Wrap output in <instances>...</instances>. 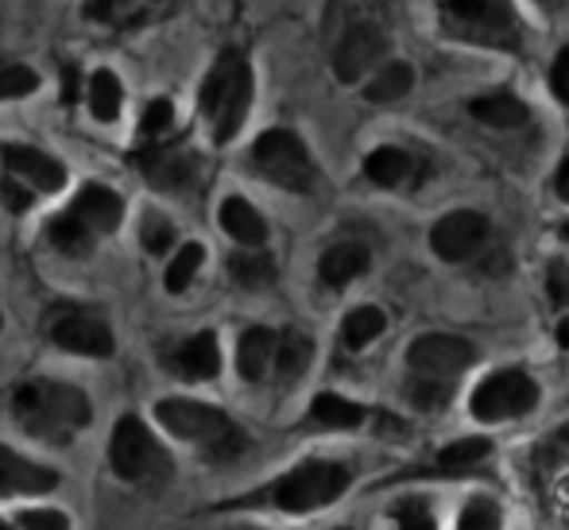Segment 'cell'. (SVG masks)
I'll return each instance as SVG.
<instances>
[{
    "instance_id": "obj_15",
    "label": "cell",
    "mask_w": 569,
    "mask_h": 530,
    "mask_svg": "<svg viewBox=\"0 0 569 530\" xmlns=\"http://www.w3.org/2000/svg\"><path fill=\"white\" fill-rule=\"evenodd\" d=\"M67 213L101 240L109 232H117L120 221H124V198L117 190H109L106 182H86L74 194V202L67 206Z\"/></svg>"
},
{
    "instance_id": "obj_10",
    "label": "cell",
    "mask_w": 569,
    "mask_h": 530,
    "mask_svg": "<svg viewBox=\"0 0 569 530\" xmlns=\"http://www.w3.org/2000/svg\"><path fill=\"white\" fill-rule=\"evenodd\" d=\"M539 403V383L523 372H496L472 391V414L480 422L523 419Z\"/></svg>"
},
{
    "instance_id": "obj_35",
    "label": "cell",
    "mask_w": 569,
    "mask_h": 530,
    "mask_svg": "<svg viewBox=\"0 0 569 530\" xmlns=\"http://www.w3.org/2000/svg\"><path fill=\"white\" fill-rule=\"evenodd\" d=\"M457 530H500V508L492 500H472L457 519Z\"/></svg>"
},
{
    "instance_id": "obj_2",
    "label": "cell",
    "mask_w": 569,
    "mask_h": 530,
    "mask_svg": "<svg viewBox=\"0 0 569 530\" xmlns=\"http://www.w3.org/2000/svg\"><path fill=\"white\" fill-rule=\"evenodd\" d=\"M198 109L218 143H229L244 128L248 109H252V67L244 54L232 47L218 54L202 82V93H198Z\"/></svg>"
},
{
    "instance_id": "obj_43",
    "label": "cell",
    "mask_w": 569,
    "mask_h": 530,
    "mask_svg": "<svg viewBox=\"0 0 569 530\" xmlns=\"http://www.w3.org/2000/svg\"><path fill=\"white\" fill-rule=\"evenodd\" d=\"M555 187H558V198H566L569 202V156L558 163V179H555Z\"/></svg>"
},
{
    "instance_id": "obj_25",
    "label": "cell",
    "mask_w": 569,
    "mask_h": 530,
    "mask_svg": "<svg viewBox=\"0 0 569 530\" xmlns=\"http://www.w3.org/2000/svg\"><path fill=\"white\" fill-rule=\"evenodd\" d=\"M229 276L244 291H263L276 283V260L268 252H237L229 260Z\"/></svg>"
},
{
    "instance_id": "obj_18",
    "label": "cell",
    "mask_w": 569,
    "mask_h": 530,
    "mask_svg": "<svg viewBox=\"0 0 569 530\" xmlns=\"http://www.w3.org/2000/svg\"><path fill=\"white\" fill-rule=\"evenodd\" d=\"M276 349H279V337L263 326H252L240 333L237 341V372L244 376L248 383L263 380L271 364H276Z\"/></svg>"
},
{
    "instance_id": "obj_41",
    "label": "cell",
    "mask_w": 569,
    "mask_h": 530,
    "mask_svg": "<svg viewBox=\"0 0 569 530\" xmlns=\"http://www.w3.org/2000/svg\"><path fill=\"white\" fill-rule=\"evenodd\" d=\"M399 530H435V519H430L427 508H411L399 516Z\"/></svg>"
},
{
    "instance_id": "obj_46",
    "label": "cell",
    "mask_w": 569,
    "mask_h": 530,
    "mask_svg": "<svg viewBox=\"0 0 569 530\" xmlns=\"http://www.w3.org/2000/svg\"><path fill=\"white\" fill-rule=\"evenodd\" d=\"M562 237H566V240H569V221H566V224H562Z\"/></svg>"
},
{
    "instance_id": "obj_3",
    "label": "cell",
    "mask_w": 569,
    "mask_h": 530,
    "mask_svg": "<svg viewBox=\"0 0 569 530\" xmlns=\"http://www.w3.org/2000/svg\"><path fill=\"white\" fill-rule=\"evenodd\" d=\"M156 414L174 438L198 446L210 461H232L244 453V430L218 407L198 403V399H163Z\"/></svg>"
},
{
    "instance_id": "obj_39",
    "label": "cell",
    "mask_w": 569,
    "mask_h": 530,
    "mask_svg": "<svg viewBox=\"0 0 569 530\" xmlns=\"http://www.w3.org/2000/svg\"><path fill=\"white\" fill-rule=\"evenodd\" d=\"M550 90H555V98L569 106V47H562L555 59V67H550Z\"/></svg>"
},
{
    "instance_id": "obj_40",
    "label": "cell",
    "mask_w": 569,
    "mask_h": 530,
    "mask_svg": "<svg viewBox=\"0 0 569 530\" xmlns=\"http://www.w3.org/2000/svg\"><path fill=\"white\" fill-rule=\"evenodd\" d=\"M550 299H555V307H566L569 302V268L566 263H555V268H550Z\"/></svg>"
},
{
    "instance_id": "obj_13",
    "label": "cell",
    "mask_w": 569,
    "mask_h": 530,
    "mask_svg": "<svg viewBox=\"0 0 569 530\" xmlns=\"http://www.w3.org/2000/svg\"><path fill=\"white\" fill-rule=\"evenodd\" d=\"M383 47H388V39L376 23H352L333 51V74L341 82H360L383 59Z\"/></svg>"
},
{
    "instance_id": "obj_6",
    "label": "cell",
    "mask_w": 569,
    "mask_h": 530,
    "mask_svg": "<svg viewBox=\"0 0 569 530\" xmlns=\"http://www.w3.org/2000/svg\"><path fill=\"white\" fill-rule=\"evenodd\" d=\"M252 167L260 179L291 190V194H310L318 182V167L310 159L307 143L287 128H271L252 143Z\"/></svg>"
},
{
    "instance_id": "obj_14",
    "label": "cell",
    "mask_w": 569,
    "mask_h": 530,
    "mask_svg": "<svg viewBox=\"0 0 569 530\" xmlns=\"http://www.w3.org/2000/svg\"><path fill=\"white\" fill-rule=\"evenodd\" d=\"M485 237H488L485 217L472 210H453L430 229V248H435V256H442V260L461 263L485 244Z\"/></svg>"
},
{
    "instance_id": "obj_21",
    "label": "cell",
    "mask_w": 569,
    "mask_h": 530,
    "mask_svg": "<svg viewBox=\"0 0 569 530\" xmlns=\"http://www.w3.org/2000/svg\"><path fill=\"white\" fill-rule=\"evenodd\" d=\"M469 112H472V120H480V124H488V128H523L527 120H531V112H527L523 101H519L516 93H503V90L469 101Z\"/></svg>"
},
{
    "instance_id": "obj_45",
    "label": "cell",
    "mask_w": 569,
    "mask_h": 530,
    "mask_svg": "<svg viewBox=\"0 0 569 530\" xmlns=\"http://www.w3.org/2000/svg\"><path fill=\"white\" fill-rule=\"evenodd\" d=\"M558 446L569 449V426H562V430H558Z\"/></svg>"
},
{
    "instance_id": "obj_19",
    "label": "cell",
    "mask_w": 569,
    "mask_h": 530,
    "mask_svg": "<svg viewBox=\"0 0 569 530\" xmlns=\"http://www.w3.org/2000/svg\"><path fill=\"white\" fill-rule=\"evenodd\" d=\"M221 229L244 248H260L263 240H268V221H263V217L256 213V206L244 202V198H226V202H221Z\"/></svg>"
},
{
    "instance_id": "obj_5",
    "label": "cell",
    "mask_w": 569,
    "mask_h": 530,
    "mask_svg": "<svg viewBox=\"0 0 569 530\" xmlns=\"http://www.w3.org/2000/svg\"><path fill=\"white\" fill-rule=\"evenodd\" d=\"M349 480H352V472L338 461H307L295 472H287L283 480H276V484L263 492V500L279 511L302 516V511H318L338 500L345 488H349Z\"/></svg>"
},
{
    "instance_id": "obj_12",
    "label": "cell",
    "mask_w": 569,
    "mask_h": 530,
    "mask_svg": "<svg viewBox=\"0 0 569 530\" xmlns=\"http://www.w3.org/2000/svg\"><path fill=\"white\" fill-rule=\"evenodd\" d=\"M0 159H4L8 179L23 182V187L36 190V194H54V190L67 187V167L54 156H47V151L31 148V143H4Z\"/></svg>"
},
{
    "instance_id": "obj_33",
    "label": "cell",
    "mask_w": 569,
    "mask_h": 530,
    "mask_svg": "<svg viewBox=\"0 0 569 530\" xmlns=\"http://www.w3.org/2000/svg\"><path fill=\"white\" fill-rule=\"evenodd\" d=\"M140 244L148 248L151 256L171 252V244H174V224L167 221L163 213H143V224H140Z\"/></svg>"
},
{
    "instance_id": "obj_4",
    "label": "cell",
    "mask_w": 569,
    "mask_h": 530,
    "mask_svg": "<svg viewBox=\"0 0 569 530\" xmlns=\"http://www.w3.org/2000/svg\"><path fill=\"white\" fill-rule=\"evenodd\" d=\"M438 20L446 36L472 47L516 51L523 39V23L508 0H438Z\"/></svg>"
},
{
    "instance_id": "obj_36",
    "label": "cell",
    "mask_w": 569,
    "mask_h": 530,
    "mask_svg": "<svg viewBox=\"0 0 569 530\" xmlns=\"http://www.w3.org/2000/svg\"><path fill=\"white\" fill-rule=\"evenodd\" d=\"M0 202H4L8 213H28L31 202H36V190H28L23 182H16L4 174V179H0Z\"/></svg>"
},
{
    "instance_id": "obj_27",
    "label": "cell",
    "mask_w": 569,
    "mask_h": 530,
    "mask_svg": "<svg viewBox=\"0 0 569 530\" xmlns=\"http://www.w3.org/2000/svg\"><path fill=\"white\" fill-rule=\"evenodd\" d=\"M411 167L415 163L403 148H376L372 156L365 159V174L376 182V187H399V182H407Z\"/></svg>"
},
{
    "instance_id": "obj_38",
    "label": "cell",
    "mask_w": 569,
    "mask_h": 530,
    "mask_svg": "<svg viewBox=\"0 0 569 530\" xmlns=\"http://www.w3.org/2000/svg\"><path fill=\"white\" fill-rule=\"evenodd\" d=\"M136 0H90V4H86V16H90V20H101V23H113Z\"/></svg>"
},
{
    "instance_id": "obj_16",
    "label": "cell",
    "mask_w": 569,
    "mask_h": 530,
    "mask_svg": "<svg viewBox=\"0 0 569 530\" xmlns=\"http://www.w3.org/2000/svg\"><path fill=\"white\" fill-rule=\"evenodd\" d=\"M54 488H59V472L0 446V496H47Z\"/></svg>"
},
{
    "instance_id": "obj_47",
    "label": "cell",
    "mask_w": 569,
    "mask_h": 530,
    "mask_svg": "<svg viewBox=\"0 0 569 530\" xmlns=\"http://www.w3.org/2000/svg\"><path fill=\"white\" fill-rule=\"evenodd\" d=\"M0 530H8V527H4V523H0Z\"/></svg>"
},
{
    "instance_id": "obj_9",
    "label": "cell",
    "mask_w": 569,
    "mask_h": 530,
    "mask_svg": "<svg viewBox=\"0 0 569 530\" xmlns=\"http://www.w3.org/2000/svg\"><path fill=\"white\" fill-rule=\"evenodd\" d=\"M47 337L59 349L74 352V357H109L117 349L113 329L106 326V318H98L93 310L70 307V302H59L54 310H47Z\"/></svg>"
},
{
    "instance_id": "obj_37",
    "label": "cell",
    "mask_w": 569,
    "mask_h": 530,
    "mask_svg": "<svg viewBox=\"0 0 569 530\" xmlns=\"http://www.w3.org/2000/svg\"><path fill=\"white\" fill-rule=\"evenodd\" d=\"M23 530H70V519L62 511H23L20 516Z\"/></svg>"
},
{
    "instance_id": "obj_30",
    "label": "cell",
    "mask_w": 569,
    "mask_h": 530,
    "mask_svg": "<svg viewBox=\"0 0 569 530\" xmlns=\"http://www.w3.org/2000/svg\"><path fill=\"white\" fill-rule=\"evenodd\" d=\"M488 453H492L488 438H461V441H453V446L442 449V457H438V472H446V477H461V472H469L472 464L485 461Z\"/></svg>"
},
{
    "instance_id": "obj_32",
    "label": "cell",
    "mask_w": 569,
    "mask_h": 530,
    "mask_svg": "<svg viewBox=\"0 0 569 530\" xmlns=\"http://www.w3.org/2000/svg\"><path fill=\"white\" fill-rule=\"evenodd\" d=\"M174 128V106L167 98H156V101H148V109H143V117H140V140H143V148L148 143H163V136Z\"/></svg>"
},
{
    "instance_id": "obj_44",
    "label": "cell",
    "mask_w": 569,
    "mask_h": 530,
    "mask_svg": "<svg viewBox=\"0 0 569 530\" xmlns=\"http://www.w3.org/2000/svg\"><path fill=\"white\" fill-rule=\"evenodd\" d=\"M558 344H562V349H569V314L558 321Z\"/></svg>"
},
{
    "instance_id": "obj_31",
    "label": "cell",
    "mask_w": 569,
    "mask_h": 530,
    "mask_svg": "<svg viewBox=\"0 0 569 530\" xmlns=\"http://www.w3.org/2000/svg\"><path fill=\"white\" fill-rule=\"evenodd\" d=\"M202 260H206V248L202 244H182L179 252H174V260L167 263V276H163L167 291H171V294L187 291V287L194 283V276H198V268H202Z\"/></svg>"
},
{
    "instance_id": "obj_29",
    "label": "cell",
    "mask_w": 569,
    "mask_h": 530,
    "mask_svg": "<svg viewBox=\"0 0 569 530\" xmlns=\"http://www.w3.org/2000/svg\"><path fill=\"white\" fill-rule=\"evenodd\" d=\"M310 419L318 426H330V430H352V426L365 422V411H360L357 403H349V399L341 396H318L315 403H310Z\"/></svg>"
},
{
    "instance_id": "obj_7",
    "label": "cell",
    "mask_w": 569,
    "mask_h": 530,
    "mask_svg": "<svg viewBox=\"0 0 569 530\" xmlns=\"http://www.w3.org/2000/svg\"><path fill=\"white\" fill-rule=\"evenodd\" d=\"M109 464H113V472L120 480H128V484L163 477V472L171 469L163 446L151 438V430L136 419V414H124V419L113 426V438H109Z\"/></svg>"
},
{
    "instance_id": "obj_1",
    "label": "cell",
    "mask_w": 569,
    "mask_h": 530,
    "mask_svg": "<svg viewBox=\"0 0 569 530\" xmlns=\"http://www.w3.org/2000/svg\"><path fill=\"white\" fill-rule=\"evenodd\" d=\"M12 419L31 438H47L54 446H70L78 430L93 422V407L86 391L59 380H28L12 396Z\"/></svg>"
},
{
    "instance_id": "obj_26",
    "label": "cell",
    "mask_w": 569,
    "mask_h": 530,
    "mask_svg": "<svg viewBox=\"0 0 569 530\" xmlns=\"http://www.w3.org/2000/svg\"><path fill=\"white\" fill-rule=\"evenodd\" d=\"M310 357H315V344H310V337L299 333V329H287V333L279 337V349H276L279 380H299V376L310 368Z\"/></svg>"
},
{
    "instance_id": "obj_20",
    "label": "cell",
    "mask_w": 569,
    "mask_h": 530,
    "mask_svg": "<svg viewBox=\"0 0 569 530\" xmlns=\"http://www.w3.org/2000/svg\"><path fill=\"white\" fill-rule=\"evenodd\" d=\"M365 268H368V248L345 240V244H333L330 252L322 256L318 276H322L326 287H349L357 276H365Z\"/></svg>"
},
{
    "instance_id": "obj_23",
    "label": "cell",
    "mask_w": 569,
    "mask_h": 530,
    "mask_svg": "<svg viewBox=\"0 0 569 530\" xmlns=\"http://www.w3.org/2000/svg\"><path fill=\"white\" fill-rule=\"evenodd\" d=\"M47 240H51V248H59L62 256H74V260L78 256H90L98 248V237L90 229H82L67 210L47 221Z\"/></svg>"
},
{
    "instance_id": "obj_42",
    "label": "cell",
    "mask_w": 569,
    "mask_h": 530,
    "mask_svg": "<svg viewBox=\"0 0 569 530\" xmlns=\"http://www.w3.org/2000/svg\"><path fill=\"white\" fill-rule=\"evenodd\" d=\"M62 82H67V86H62V101L70 106V101L78 98V70H74V67L62 70Z\"/></svg>"
},
{
    "instance_id": "obj_28",
    "label": "cell",
    "mask_w": 569,
    "mask_h": 530,
    "mask_svg": "<svg viewBox=\"0 0 569 530\" xmlns=\"http://www.w3.org/2000/svg\"><path fill=\"white\" fill-rule=\"evenodd\" d=\"M383 326H388L383 310H376V307H357L349 318L341 321V341H345V349H365V344H372L376 337L383 333Z\"/></svg>"
},
{
    "instance_id": "obj_17",
    "label": "cell",
    "mask_w": 569,
    "mask_h": 530,
    "mask_svg": "<svg viewBox=\"0 0 569 530\" xmlns=\"http://www.w3.org/2000/svg\"><path fill=\"white\" fill-rule=\"evenodd\" d=\"M167 368L182 380H213L221 372V349L218 337L206 329V333H194L190 341H182L179 349L167 357Z\"/></svg>"
},
{
    "instance_id": "obj_22",
    "label": "cell",
    "mask_w": 569,
    "mask_h": 530,
    "mask_svg": "<svg viewBox=\"0 0 569 530\" xmlns=\"http://www.w3.org/2000/svg\"><path fill=\"white\" fill-rule=\"evenodd\" d=\"M86 101H90V112L93 120H101V124H113L120 117V106H124V86H120V78L113 70H93L90 74V90H86Z\"/></svg>"
},
{
    "instance_id": "obj_8",
    "label": "cell",
    "mask_w": 569,
    "mask_h": 530,
    "mask_svg": "<svg viewBox=\"0 0 569 530\" xmlns=\"http://www.w3.org/2000/svg\"><path fill=\"white\" fill-rule=\"evenodd\" d=\"M472 360H477V349L465 337H450V333H427L407 349L411 380L435 383V388H453V380Z\"/></svg>"
},
{
    "instance_id": "obj_11",
    "label": "cell",
    "mask_w": 569,
    "mask_h": 530,
    "mask_svg": "<svg viewBox=\"0 0 569 530\" xmlns=\"http://www.w3.org/2000/svg\"><path fill=\"white\" fill-rule=\"evenodd\" d=\"M136 171L156 190H187L198 179V156L182 143H148L136 151Z\"/></svg>"
},
{
    "instance_id": "obj_24",
    "label": "cell",
    "mask_w": 569,
    "mask_h": 530,
    "mask_svg": "<svg viewBox=\"0 0 569 530\" xmlns=\"http://www.w3.org/2000/svg\"><path fill=\"white\" fill-rule=\"evenodd\" d=\"M415 86V70L407 62H388V67L376 70V78L365 86V98L376 101V106H388V101L407 98Z\"/></svg>"
},
{
    "instance_id": "obj_34",
    "label": "cell",
    "mask_w": 569,
    "mask_h": 530,
    "mask_svg": "<svg viewBox=\"0 0 569 530\" xmlns=\"http://www.w3.org/2000/svg\"><path fill=\"white\" fill-rule=\"evenodd\" d=\"M39 90V74L31 67H0V101L28 98Z\"/></svg>"
}]
</instances>
